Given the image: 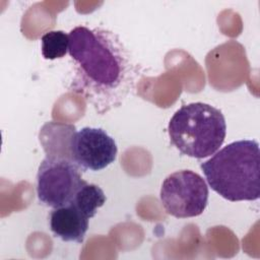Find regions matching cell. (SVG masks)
I'll use <instances>...</instances> for the list:
<instances>
[{
	"label": "cell",
	"instance_id": "obj_1",
	"mask_svg": "<svg viewBox=\"0 0 260 260\" xmlns=\"http://www.w3.org/2000/svg\"><path fill=\"white\" fill-rule=\"evenodd\" d=\"M68 35L74 71L70 90L100 115L120 107L134 89L139 71L119 36L85 25L75 26Z\"/></svg>",
	"mask_w": 260,
	"mask_h": 260
},
{
	"label": "cell",
	"instance_id": "obj_2",
	"mask_svg": "<svg viewBox=\"0 0 260 260\" xmlns=\"http://www.w3.org/2000/svg\"><path fill=\"white\" fill-rule=\"evenodd\" d=\"M260 151L256 140L242 139L223 146L200 164L208 185L229 201H252L260 196Z\"/></svg>",
	"mask_w": 260,
	"mask_h": 260
},
{
	"label": "cell",
	"instance_id": "obj_3",
	"mask_svg": "<svg viewBox=\"0 0 260 260\" xmlns=\"http://www.w3.org/2000/svg\"><path fill=\"white\" fill-rule=\"evenodd\" d=\"M168 131L171 142L181 153L203 158L215 153L221 146L226 124L221 111L197 102L177 110L169 122Z\"/></svg>",
	"mask_w": 260,
	"mask_h": 260
},
{
	"label": "cell",
	"instance_id": "obj_4",
	"mask_svg": "<svg viewBox=\"0 0 260 260\" xmlns=\"http://www.w3.org/2000/svg\"><path fill=\"white\" fill-rule=\"evenodd\" d=\"M82 172L68 155L48 154L40 164L37 174L39 201L52 208L70 203L86 182L82 179Z\"/></svg>",
	"mask_w": 260,
	"mask_h": 260
},
{
	"label": "cell",
	"instance_id": "obj_5",
	"mask_svg": "<svg viewBox=\"0 0 260 260\" xmlns=\"http://www.w3.org/2000/svg\"><path fill=\"white\" fill-rule=\"evenodd\" d=\"M209 190L204 179L190 170L169 175L160 188V202L168 214L177 218L200 215L208 203Z\"/></svg>",
	"mask_w": 260,
	"mask_h": 260
},
{
	"label": "cell",
	"instance_id": "obj_6",
	"mask_svg": "<svg viewBox=\"0 0 260 260\" xmlns=\"http://www.w3.org/2000/svg\"><path fill=\"white\" fill-rule=\"evenodd\" d=\"M69 156L84 171H101L114 162L118 147L112 136L102 128L83 127L73 131L68 143Z\"/></svg>",
	"mask_w": 260,
	"mask_h": 260
},
{
	"label": "cell",
	"instance_id": "obj_7",
	"mask_svg": "<svg viewBox=\"0 0 260 260\" xmlns=\"http://www.w3.org/2000/svg\"><path fill=\"white\" fill-rule=\"evenodd\" d=\"M89 218L73 203L53 208L49 215L51 232L64 242L82 243Z\"/></svg>",
	"mask_w": 260,
	"mask_h": 260
},
{
	"label": "cell",
	"instance_id": "obj_8",
	"mask_svg": "<svg viewBox=\"0 0 260 260\" xmlns=\"http://www.w3.org/2000/svg\"><path fill=\"white\" fill-rule=\"evenodd\" d=\"M107 197L100 186L85 182L76 192L71 203L81 210L88 218L95 215L98 208L106 203Z\"/></svg>",
	"mask_w": 260,
	"mask_h": 260
},
{
	"label": "cell",
	"instance_id": "obj_9",
	"mask_svg": "<svg viewBox=\"0 0 260 260\" xmlns=\"http://www.w3.org/2000/svg\"><path fill=\"white\" fill-rule=\"evenodd\" d=\"M42 55L47 60L63 58L69 48V35L63 30H50L41 38Z\"/></svg>",
	"mask_w": 260,
	"mask_h": 260
}]
</instances>
